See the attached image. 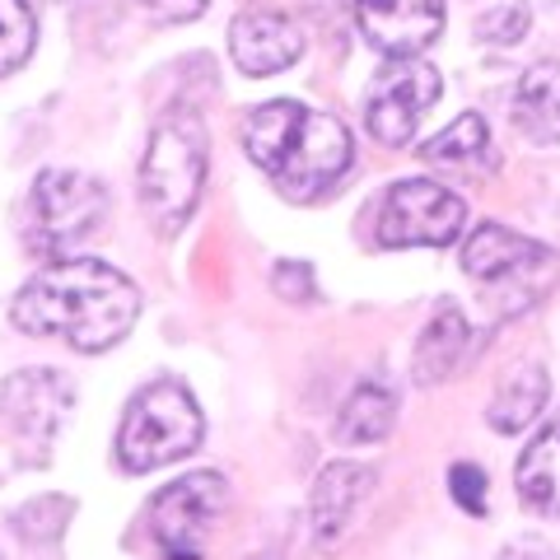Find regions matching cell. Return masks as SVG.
<instances>
[{
  "label": "cell",
  "mask_w": 560,
  "mask_h": 560,
  "mask_svg": "<svg viewBox=\"0 0 560 560\" xmlns=\"http://www.w3.org/2000/svg\"><path fill=\"white\" fill-rule=\"evenodd\" d=\"M486 150V121L477 113H463L453 127H444L440 136H430L420 145V160L430 164H463V160H477Z\"/></svg>",
  "instance_id": "19"
},
{
  "label": "cell",
  "mask_w": 560,
  "mask_h": 560,
  "mask_svg": "<svg viewBox=\"0 0 560 560\" xmlns=\"http://www.w3.org/2000/svg\"><path fill=\"white\" fill-rule=\"evenodd\" d=\"M434 98H440V70L425 61H393L364 98V127L378 145H407Z\"/></svg>",
  "instance_id": "8"
},
{
  "label": "cell",
  "mask_w": 560,
  "mask_h": 560,
  "mask_svg": "<svg viewBox=\"0 0 560 560\" xmlns=\"http://www.w3.org/2000/svg\"><path fill=\"white\" fill-rule=\"evenodd\" d=\"M230 51H234L243 75L261 80V75H276V70L300 61L304 33L276 10H248L230 24Z\"/></svg>",
  "instance_id": "11"
},
{
  "label": "cell",
  "mask_w": 560,
  "mask_h": 560,
  "mask_svg": "<svg viewBox=\"0 0 560 560\" xmlns=\"http://www.w3.org/2000/svg\"><path fill=\"white\" fill-rule=\"evenodd\" d=\"M243 145L290 201H313L355 160V145H350V131L341 121L331 113H313L294 98L253 108L243 121Z\"/></svg>",
  "instance_id": "2"
},
{
  "label": "cell",
  "mask_w": 560,
  "mask_h": 560,
  "mask_svg": "<svg viewBox=\"0 0 560 560\" xmlns=\"http://www.w3.org/2000/svg\"><path fill=\"white\" fill-rule=\"evenodd\" d=\"M374 486V471L360 467V463H331L318 471V486H313V500H308V518H313V537L318 541H337L346 533L355 504L370 495Z\"/></svg>",
  "instance_id": "13"
},
{
  "label": "cell",
  "mask_w": 560,
  "mask_h": 560,
  "mask_svg": "<svg viewBox=\"0 0 560 560\" xmlns=\"http://www.w3.org/2000/svg\"><path fill=\"white\" fill-rule=\"evenodd\" d=\"M276 290L280 294H294V300H308V294H313V280H308V267H304V261H290V267H280L276 271Z\"/></svg>",
  "instance_id": "23"
},
{
  "label": "cell",
  "mask_w": 560,
  "mask_h": 560,
  "mask_svg": "<svg viewBox=\"0 0 560 560\" xmlns=\"http://www.w3.org/2000/svg\"><path fill=\"white\" fill-rule=\"evenodd\" d=\"M477 33H481L486 43H518L523 33H528V5H518V0H510V5H500V10L481 14Z\"/></svg>",
  "instance_id": "21"
},
{
  "label": "cell",
  "mask_w": 560,
  "mask_h": 560,
  "mask_svg": "<svg viewBox=\"0 0 560 560\" xmlns=\"http://www.w3.org/2000/svg\"><path fill=\"white\" fill-rule=\"evenodd\" d=\"M206 183V131L191 113H173L150 136L145 164H140V206L160 234L183 230L197 210Z\"/></svg>",
  "instance_id": "3"
},
{
  "label": "cell",
  "mask_w": 560,
  "mask_h": 560,
  "mask_svg": "<svg viewBox=\"0 0 560 560\" xmlns=\"http://www.w3.org/2000/svg\"><path fill=\"white\" fill-rule=\"evenodd\" d=\"M393 416H397L393 388L383 378H364L360 388L346 397L337 434H341V444H378L383 434L393 430Z\"/></svg>",
  "instance_id": "17"
},
{
  "label": "cell",
  "mask_w": 560,
  "mask_h": 560,
  "mask_svg": "<svg viewBox=\"0 0 560 560\" xmlns=\"http://www.w3.org/2000/svg\"><path fill=\"white\" fill-rule=\"evenodd\" d=\"M448 481H453V500H458L471 518H481L486 514V477H481V467L477 463H453Z\"/></svg>",
  "instance_id": "22"
},
{
  "label": "cell",
  "mask_w": 560,
  "mask_h": 560,
  "mask_svg": "<svg viewBox=\"0 0 560 560\" xmlns=\"http://www.w3.org/2000/svg\"><path fill=\"white\" fill-rule=\"evenodd\" d=\"M471 346V327L458 308H440L434 323L425 327V337L416 346V383H444L463 364Z\"/></svg>",
  "instance_id": "16"
},
{
  "label": "cell",
  "mask_w": 560,
  "mask_h": 560,
  "mask_svg": "<svg viewBox=\"0 0 560 560\" xmlns=\"http://www.w3.org/2000/svg\"><path fill=\"white\" fill-rule=\"evenodd\" d=\"M206 420L201 407L178 378H154L145 383L117 430V463L127 471H154L173 458H187L201 444Z\"/></svg>",
  "instance_id": "4"
},
{
  "label": "cell",
  "mask_w": 560,
  "mask_h": 560,
  "mask_svg": "<svg viewBox=\"0 0 560 560\" xmlns=\"http://www.w3.org/2000/svg\"><path fill=\"white\" fill-rule=\"evenodd\" d=\"M70 401H75L70 383L51 370H24V374L0 383V416H5V425L20 434V440H28L38 453L51 444V434H57V425L66 420Z\"/></svg>",
  "instance_id": "10"
},
{
  "label": "cell",
  "mask_w": 560,
  "mask_h": 560,
  "mask_svg": "<svg viewBox=\"0 0 560 560\" xmlns=\"http://www.w3.org/2000/svg\"><path fill=\"white\" fill-rule=\"evenodd\" d=\"M38 38V20H33L28 0H0V75L20 70Z\"/></svg>",
  "instance_id": "20"
},
{
  "label": "cell",
  "mask_w": 560,
  "mask_h": 560,
  "mask_svg": "<svg viewBox=\"0 0 560 560\" xmlns=\"http://www.w3.org/2000/svg\"><path fill=\"white\" fill-rule=\"evenodd\" d=\"M514 121L537 145H556L560 140V61H537L528 75L518 80Z\"/></svg>",
  "instance_id": "14"
},
{
  "label": "cell",
  "mask_w": 560,
  "mask_h": 560,
  "mask_svg": "<svg viewBox=\"0 0 560 560\" xmlns=\"http://www.w3.org/2000/svg\"><path fill=\"white\" fill-rule=\"evenodd\" d=\"M108 220V191L75 168H47L28 191L24 243L38 257H66L90 243Z\"/></svg>",
  "instance_id": "5"
},
{
  "label": "cell",
  "mask_w": 560,
  "mask_h": 560,
  "mask_svg": "<svg viewBox=\"0 0 560 560\" xmlns=\"http://www.w3.org/2000/svg\"><path fill=\"white\" fill-rule=\"evenodd\" d=\"M360 33L383 57L411 61L444 28V0H355Z\"/></svg>",
  "instance_id": "9"
},
{
  "label": "cell",
  "mask_w": 560,
  "mask_h": 560,
  "mask_svg": "<svg viewBox=\"0 0 560 560\" xmlns=\"http://www.w3.org/2000/svg\"><path fill=\"white\" fill-rule=\"evenodd\" d=\"M145 5L160 14V20H191V14H201L210 0H145Z\"/></svg>",
  "instance_id": "24"
},
{
  "label": "cell",
  "mask_w": 560,
  "mask_h": 560,
  "mask_svg": "<svg viewBox=\"0 0 560 560\" xmlns=\"http://www.w3.org/2000/svg\"><path fill=\"white\" fill-rule=\"evenodd\" d=\"M541 261H551V253L541 248L537 238H523L514 230H504V224H477V230L467 234V248H463V271L477 276V280L533 271Z\"/></svg>",
  "instance_id": "12"
},
{
  "label": "cell",
  "mask_w": 560,
  "mask_h": 560,
  "mask_svg": "<svg viewBox=\"0 0 560 560\" xmlns=\"http://www.w3.org/2000/svg\"><path fill=\"white\" fill-rule=\"evenodd\" d=\"M518 500L533 514L560 518V416L551 420L518 458Z\"/></svg>",
  "instance_id": "15"
},
{
  "label": "cell",
  "mask_w": 560,
  "mask_h": 560,
  "mask_svg": "<svg viewBox=\"0 0 560 560\" xmlns=\"http://www.w3.org/2000/svg\"><path fill=\"white\" fill-rule=\"evenodd\" d=\"M463 230H467V201L425 178L393 183L378 210V238L388 248H444Z\"/></svg>",
  "instance_id": "6"
},
{
  "label": "cell",
  "mask_w": 560,
  "mask_h": 560,
  "mask_svg": "<svg viewBox=\"0 0 560 560\" xmlns=\"http://www.w3.org/2000/svg\"><path fill=\"white\" fill-rule=\"evenodd\" d=\"M500 560H551V547L541 537H518L500 551Z\"/></svg>",
  "instance_id": "25"
},
{
  "label": "cell",
  "mask_w": 560,
  "mask_h": 560,
  "mask_svg": "<svg viewBox=\"0 0 560 560\" xmlns=\"http://www.w3.org/2000/svg\"><path fill=\"white\" fill-rule=\"evenodd\" d=\"M224 510V477L220 471H191L150 500V528L160 537L168 560H201L206 533L215 528Z\"/></svg>",
  "instance_id": "7"
},
{
  "label": "cell",
  "mask_w": 560,
  "mask_h": 560,
  "mask_svg": "<svg viewBox=\"0 0 560 560\" xmlns=\"http://www.w3.org/2000/svg\"><path fill=\"white\" fill-rule=\"evenodd\" d=\"M140 294L127 276L94 257H66L28 280L14 300L10 318L28 337H61L66 346L113 350L136 327Z\"/></svg>",
  "instance_id": "1"
},
{
  "label": "cell",
  "mask_w": 560,
  "mask_h": 560,
  "mask_svg": "<svg viewBox=\"0 0 560 560\" xmlns=\"http://www.w3.org/2000/svg\"><path fill=\"white\" fill-rule=\"evenodd\" d=\"M547 393L551 383L541 370H518L510 374L495 388V397H490V425L504 430V434H518L523 425H533V420L541 416V407H547Z\"/></svg>",
  "instance_id": "18"
}]
</instances>
